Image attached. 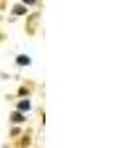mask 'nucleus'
Instances as JSON below:
<instances>
[{"instance_id": "nucleus-2", "label": "nucleus", "mask_w": 140, "mask_h": 148, "mask_svg": "<svg viewBox=\"0 0 140 148\" xmlns=\"http://www.w3.org/2000/svg\"><path fill=\"white\" fill-rule=\"evenodd\" d=\"M16 62H17V64H20V66H29V64L31 63V59L27 57V56L21 54L16 58Z\"/></svg>"}, {"instance_id": "nucleus-3", "label": "nucleus", "mask_w": 140, "mask_h": 148, "mask_svg": "<svg viewBox=\"0 0 140 148\" xmlns=\"http://www.w3.org/2000/svg\"><path fill=\"white\" fill-rule=\"evenodd\" d=\"M12 12L15 14V15H25V14L27 12V9L25 6H22V5H15V8L12 9Z\"/></svg>"}, {"instance_id": "nucleus-6", "label": "nucleus", "mask_w": 140, "mask_h": 148, "mask_svg": "<svg viewBox=\"0 0 140 148\" xmlns=\"http://www.w3.org/2000/svg\"><path fill=\"white\" fill-rule=\"evenodd\" d=\"M22 1L26 3V4H29V5H32V4L36 3V0H22Z\"/></svg>"}, {"instance_id": "nucleus-4", "label": "nucleus", "mask_w": 140, "mask_h": 148, "mask_svg": "<svg viewBox=\"0 0 140 148\" xmlns=\"http://www.w3.org/2000/svg\"><path fill=\"white\" fill-rule=\"evenodd\" d=\"M17 108L20 109V110H22V111H27V110H30V108H31L30 101H27V100L21 101V103H18V104H17Z\"/></svg>"}, {"instance_id": "nucleus-1", "label": "nucleus", "mask_w": 140, "mask_h": 148, "mask_svg": "<svg viewBox=\"0 0 140 148\" xmlns=\"http://www.w3.org/2000/svg\"><path fill=\"white\" fill-rule=\"evenodd\" d=\"M37 21H38V15H37V14H33V15L30 16L29 20H27V32H29L30 35L35 34L36 27H37Z\"/></svg>"}, {"instance_id": "nucleus-5", "label": "nucleus", "mask_w": 140, "mask_h": 148, "mask_svg": "<svg viewBox=\"0 0 140 148\" xmlns=\"http://www.w3.org/2000/svg\"><path fill=\"white\" fill-rule=\"evenodd\" d=\"M11 119H12V121H15V122H22L23 120H25V117H23L21 114H18V112H12Z\"/></svg>"}]
</instances>
